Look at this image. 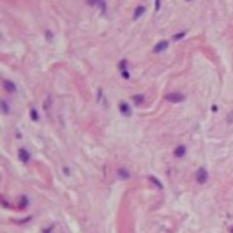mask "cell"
<instances>
[{"instance_id":"3","label":"cell","mask_w":233,"mask_h":233,"mask_svg":"<svg viewBox=\"0 0 233 233\" xmlns=\"http://www.w3.org/2000/svg\"><path fill=\"white\" fill-rule=\"evenodd\" d=\"M118 110H120V113L124 115V117H131V106H129V103L127 101H120L118 103Z\"/></svg>"},{"instance_id":"25","label":"cell","mask_w":233,"mask_h":233,"mask_svg":"<svg viewBox=\"0 0 233 233\" xmlns=\"http://www.w3.org/2000/svg\"><path fill=\"white\" fill-rule=\"evenodd\" d=\"M228 122H230V124H231V122H233V111H231V115L228 117Z\"/></svg>"},{"instance_id":"22","label":"cell","mask_w":233,"mask_h":233,"mask_svg":"<svg viewBox=\"0 0 233 233\" xmlns=\"http://www.w3.org/2000/svg\"><path fill=\"white\" fill-rule=\"evenodd\" d=\"M64 175H71V169L67 166H64Z\"/></svg>"},{"instance_id":"20","label":"cell","mask_w":233,"mask_h":233,"mask_svg":"<svg viewBox=\"0 0 233 233\" xmlns=\"http://www.w3.org/2000/svg\"><path fill=\"white\" fill-rule=\"evenodd\" d=\"M154 9H155V13H159V9H161V0H155Z\"/></svg>"},{"instance_id":"5","label":"cell","mask_w":233,"mask_h":233,"mask_svg":"<svg viewBox=\"0 0 233 233\" xmlns=\"http://www.w3.org/2000/svg\"><path fill=\"white\" fill-rule=\"evenodd\" d=\"M2 85H4V88H6L9 94H14V92L18 90V87H16V83H13L11 80H4L2 81Z\"/></svg>"},{"instance_id":"7","label":"cell","mask_w":233,"mask_h":233,"mask_svg":"<svg viewBox=\"0 0 233 233\" xmlns=\"http://www.w3.org/2000/svg\"><path fill=\"white\" fill-rule=\"evenodd\" d=\"M145 11H147V9H145V6H138L136 7V9H134V14H133V20H140L141 16H143V14H145Z\"/></svg>"},{"instance_id":"11","label":"cell","mask_w":233,"mask_h":233,"mask_svg":"<svg viewBox=\"0 0 233 233\" xmlns=\"http://www.w3.org/2000/svg\"><path fill=\"white\" fill-rule=\"evenodd\" d=\"M118 177L126 180V178H129V177H131V173H129V171H127L126 168H118Z\"/></svg>"},{"instance_id":"26","label":"cell","mask_w":233,"mask_h":233,"mask_svg":"<svg viewBox=\"0 0 233 233\" xmlns=\"http://www.w3.org/2000/svg\"><path fill=\"white\" fill-rule=\"evenodd\" d=\"M228 231H230V233H233V226H230V228H228Z\"/></svg>"},{"instance_id":"24","label":"cell","mask_w":233,"mask_h":233,"mask_svg":"<svg viewBox=\"0 0 233 233\" xmlns=\"http://www.w3.org/2000/svg\"><path fill=\"white\" fill-rule=\"evenodd\" d=\"M46 37H48V41H51V39H53V35H51V32H49V30L46 32Z\"/></svg>"},{"instance_id":"27","label":"cell","mask_w":233,"mask_h":233,"mask_svg":"<svg viewBox=\"0 0 233 233\" xmlns=\"http://www.w3.org/2000/svg\"><path fill=\"white\" fill-rule=\"evenodd\" d=\"M185 2H191V0H185Z\"/></svg>"},{"instance_id":"18","label":"cell","mask_w":233,"mask_h":233,"mask_svg":"<svg viewBox=\"0 0 233 233\" xmlns=\"http://www.w3.org/2000/svg\"><path fill=\"white\" fill-rule=\"evenodd\" d=\"M2 111L6 113V115L9 113V104H7V101H2Z\"/></svg>"},{"instance_id":"9","label":"cell","mask_w":233,"mask_h":233,"mask_svg":"<svg viewBox=\"0 0 233 233\" xmlns=\"http://www.w3.org/2000/svg\"><path fill=\"white\" fill-rule=\"evenodd\" d=\"M133 103L134 104H143V103H145V95H143V94H136V95H133Z\"/></svg>"},{"instance_id":"17","label":"cell","mask_w":233,"mask_h":233,"mask_svg":"<svg viewBox=\"0 0 233 233\" xmlns=\"http://www.w3.org/2000/svg\"><path fill=\"white\" fill-rule=\"evenodd\" d=\"M99 7H101V14H106V2H104V0H101V2H99Z\"/></svg>"},{"instance_id":"6","label":"cell","mask_w":233,"mask_h":233,"mask_svg":"<svg viewBox=\"0 0 233 233\" xmlns=\"http://www.w3.org/2000/svg\"><path fill=\"white\" fill-rule=\"evenodd\" d=\"M185 154H187V148H185V145H178V147L173 150V155H175L177 159H182Z\"/></svg>"},{"instance_id":"13","label":"cell","mask_w":233,"mask_h":233,"mask_svg":"<svg viewBox=\"0 0 233 233\" xmlns=\"http://www.w3.org/2000/svg\"><path fill=\"white\" fill-rule=\"evenodd\" d=\"M148 180H150V182L154 184V185H157V189H162V184H161V180H157V178H155V177H148Z\"/></svg>"},{"instance_id":"15","label":"cell","mask_w":233,"mask_h":233,"mask_svg":"<svg viewBox=\"0 0 233 233\" xmlns=\"http://www.w3.org/2000/svg\"><path fill=\"white\" fill-rule=\"evenodd\" d=\"M97 101L99 103L104 101V92H103V88H97Z\"/></svg>"},{"instance_id":"19","label":"cell","mask_w":233,"mask_h":233,"mask_svg":"<svg viewBox=\"0 0 233 233\" xmlns=\"http://www.w3.org/2000/svg\"><path fill=\"white\" fill-rule=\"evenodd\" d=\"M120 74H122V78H124V80H129V78H131V72H129L127 69H124Z\"/></svg>"},{"instance_id":"1","label":"cell","mask_w":233,"mask_h":233,"mask_svg":"<svg viewBox=\"0 0 233 233\" xmlns=\"http://www.w3.org/2000/svg\"><path fill=\"white\" fill-rule=\"evenodd\" d=\"M207 180H208V171H207V168H200L196 171V182L198 184H207Z\"/></svg>"},{"instance_id":"8","label":"cell","mask_w":233,"mask_h":233,"mask_svg":"<svg viewBox=\"0 0 233 233\" xmlns=\"http://www.w3.org/2000/svg\"><path fill=\"white\" fill-rule=\"evenodd\" d=\"M168 44L169 41H161V42H157L154 46V53H161V51H164V49L168 48Z\"/></svg>"},{"instance_id":"21","label":"cell","mask_w":233,"mask_h":233,"mask_svg":"<svg viewBox=\"0 0 233 233\" xmlns=\"http://www.w3.org/2000/svg\"><path fill=\"white\" fill-rule=\"evenodd\" d=\"M99 2H101V0H87L88 6H99Z\"/></svg>"},{"instance_id":"16","label":"cell","mask_w":233,"mask_h":233,"mask_svg":"<svg viewBox=\"0 0 233 233\" xmlns=\"http://www.w3.org/2000/svg\"><path fill=\"white\" fill-rule=\"evenodd\" d=\"M126 67H127V58H122V60H120V64H118V69L124 71Z\"/></svg>"},{"instance_id":"12","label":"cell","mask_w":233,"mask_h":233,"mask_svg":"<svg viewBox=\"0 0 233 233\" xmlns=\"http://www.w3.org/2000/svg\"><path fill=\"white\" fill-rule=\"evenodd\" d=\"M185 34H187V30H180V32H178V34H175L171 39H173V41H180V39H184V37H185Z\"/></svg>"},{"instance_id":"2","label":"cell","mask_w":233,"mask_h":233,"mask_svg":"<svg viewBox=\"0 0 233 233\" xmlns=\"http://www.w3.org/2000/svg\"><path fill=\"white\" fill-rule=\"evenodd\" d=\"M166 101H169V103H184L185 101V95L184 94H178V92H173V94H168L166 95Z\"/></svg>"},{"instance_id":"23","label":"cell","mask_w":233,"mask_h":233,"mask_svg":"<svg viewBox=\"0 0 233 233\" xmlns=\"http://www.w3.org/2000/svg\"><path fill=\"white\" fill-rule=\"evenodd\" d=\"M217 110H219V108H217V106H216V104H214V106H210V111H212V113H216V111H217Z\"/></svg>"},{"instance_id":"10","label":"cell","mask_w":233,"mask_h":233,"mask_svg":"<svg viewBox=\"0 0 233 233\" xmlns=\"http://www.w3.org/2000/svg\"><path fill=\"white\" fill-rule=\"evenodd\" d=\"M30 118L34 120V122H39V113L35 110L34 106H30Z\"/></svg>"},{"instance_id":"4","label":"cell","mask_w":233,"mask_h":233,"mask_svg":"<svg viewBox=\"0 0 233 233\" xmlns=\"http://www.w3.org/2000/svg\"><path fill=\"white\" fill-rule=\"evenodd\" d=\"M18 157H20V161L21 162H28L30 161V159H32V154H30V152H28L27 148H18Z\"/></svg>"},{"instance_id":"14","label":"cell","mask_w":233,"mask_h":233,"mask_svg":"<svg viewBox=\"0 0 233 233\" xmlns=\"http://www.w3.org/2000/svg\"><path fill=\"white\" fill-rule=\"evenodd\" d=\"M28 201H30V200H28V196H21V198H20V208H25V207L28 205Z\"/></svg>"}]
</instances>
